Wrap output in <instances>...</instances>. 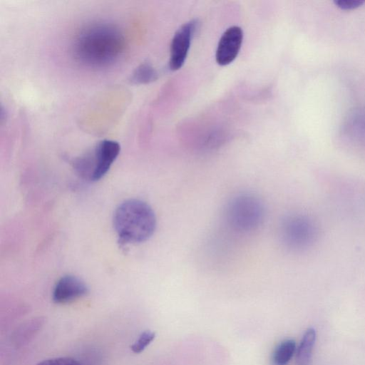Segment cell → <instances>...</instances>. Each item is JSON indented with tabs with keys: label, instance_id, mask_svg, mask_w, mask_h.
<instances>
[{
	"label": "cell",
	"instance_id": "6da1fadb",
	"mask_svg": "<svg viewBox=\"0 0 365 365\" xmlns=\"http://www.w3.org/2000/svg\"><path fill=\"white\" fill-rule=\"evenodd\" d=\"M124 46V38L118 29L108 24H96L78 34L74 41L73 53L80 62L101 67L114 62Z\"/></svg>",
	"mask_w": 365,
	"mask_h": 365
},
{
	"label": "cell",
	"instance_id": "7a4b0ae2",
	"mask_svg": "<svg viewBox=\"0 0 365 365\" xmlns=\"http://www.w3.org/2000/svg\"><path fill=\"white\" fill-rule=\"evenodd\" d=\"M113 226L122 245L148 240L156 228V217L146 202L130 199L122 202L113 215Z\"/></svg>",
	"mask_w": 365,
	"mask_h": 365
},
{
	"label": "cell",
	"instance_id": "3957f363",
	"mask_svg": "<svg viewBox=\"0 0 365 365\" xmlns=\"http://www.w3.org/2000/svg\"><path fill=\"white\" fill-rule=\"evenodd\" d=\"M262 200L252 193H241L232 197L225 208L229 226L238 232H249L259 227L264 217Z\"/></svg>",
	"mask_w": 365,
	"mask_h": 365
},
{
	"label": "cell",
	"instance_id": "277c9868",
	"mask_svg": "<svg viewBox=\"0 0 365 365\" xmlns=\"http://www.w3.org/2000/svg\"><path fill=\"white\" fill-rule=\"evenodd\" d=\"M120 150L119 143L112 140H103L89 153L74 162L78 174L90 181L102 178L118 157Z\"/></svg>",
	"mask_w": 365,
	"mask_h": 365
},
{
	"label": "cell",
	"instance_id": "5b68a950",
	"mask_svg": "<svg viewBox=\"0 0 365 365\" xmlns=\"http://www.w3.org/2000/svg\"><path fill=\"white\" fill-rule=\"evenodd\" d=\"M284 243L292 249H302L312 242L315 236L313 223L302 215H291L285 218L281 227Z\"/></svg>",
	"mask_w": 365,
	"mask_h": 365
},
{
	"label": "cell",
	"instance_id": "8992f818",
	"mask_svg": "<svg viewBox=\"0 0 365 365\" xmlns=\"http://www.w3.org/2000/svg\"><path fill=\"white\" fill-rule=\"evenodd\" d=\"M196 28L197 21H190L182 24L175 33L170 48V70L177 71L184 64Z\"/></svg>",
	"mask_w": 365,
	"mask_h": 365
},
{
	"label": "cell",
	"instance_id": "52a82bcc",
	"mask_svg": "<svg viewBox=\"0 0 365 365\" xmlns=\"http://www.w3.org/2000/svg\"><path fill=\"white\" fill-rule=\"evenodd\" d=\"M243 31L237 26L229 27L221 36L215 53L217 63L226 66L237 56L242 46Z\"/></svg>",
	"mask_w": 365,
	"mask_h": 365
},
{
	"label": "cell",
	"instance_id": "ba28073f",
	"mask_svg": "<svg viewBox=\"0 0 365 365\" xmlns=\"http://www.w3.org/2000/svg\"><path fill=\"white\" fill-rule=\"evenodd\" d=\"M87 284L80 278L73 275L62 277L55 284L52 299L56 304H68L88 293Z\"/></svg>",
	"mask_w": 365,
	"mask_h": 365
},
{
	"label": "cell",
	"instance_id": "9c48e42d",
	"mask_svg": "<svg viewBox=\"0 0 365 365\" xmlns=\"http://www.w3.org/2000/svg\"><path fill=\"white\" fill-rule=\"evenodd\" d=\"M316 336L314 328L306 330L296 349V365H311Z\"/></svg>",
	"mask_w": 365,
	"mask_h": 365
},
{
	"label": "cell",
	"instance_id": "30bf717a",
	"mask_svg": "<svg viewBox=\"0 0 365 365\" xmlns=\"http://www.w3.org/2000/svg\"><path fill=\"white\" fill-rule=\"evenodd\" d=\"M296 343L293 339H285L275 348L272 354L274 365H287L296 351Z\"/></svg>",
	"mask_w": 365,
	"mask_h": 365
},
{
	"label": "cell",
	"instance_id": "8fae6325",
	"mask_svg": "<svg viewBox=\"0 0 365 365\" xmlns=\"http://www.w3.org/2000/svg\"><path fill=\"white\" fill-rule=\"evenodd\" d=\"M155 68L148 63L140 65L133 73L130 81L135 84L148 83L157 79Z\"/></svg>",
	"mask_w": 365,
	"mask_h": 365
},
{
	"label": "cell",
	"instance_id": "7c38bea8",
	"mask_svg": "<svg viewBox=\"0 0 365 365\" xmlns=\"http://www.w3.org/2000/svg\"><path fill=\"white\" fill-rule=\"evenodd\" d=\"M155 333L150 330L143 331L138 339L130 346L131 351L135 354H140L154 340Z\"/></svg>",
	"mask_w": 365,
	"mask_h": 365
},
{
	"label": "cell",
	"instance_id": "4fadbf2b",
	"mask_svg": "<svg viewBox=\"0 0 365 365\" xmlns=\"http://www.w3.org/2000/svg\"><path fill=\"white\" fill-rule=\"evenodd\" d=\"M36 365H83L78 360L71 357H54L41 361Z\"/></svg>",
	"mask_w": 365,
	"mask_h": 365
},
{
	"label": "cell",
	"instance_id": "5bb4252c",
	"mask_svg": "<svg viewBox=\"0 0 365 365\" xmlns=\"http://www.w3.org/2000/svg\"><path fill=\"white\" fill-rule=\"evenodd\" d=\"M335 4L343 10H351L361 6L364 1L361 0H338Z\"/></svg>",
	"mask_w": 365,
	"mask_h": 365
}]
</instances>
